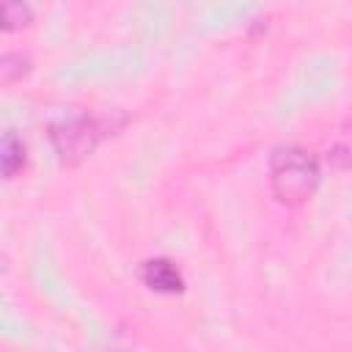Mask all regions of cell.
Here are the masks:
<instances>
[{
  "label": "cell",
  "mask_w": 352,
  "mask_h": 352,
  "mask_svg": "<svg viewBox=\"0 0 352 352\" xmlns=\"http://www.w3.org/2000/svg\"><path fill=\"white\" fill-rule=\"evenodd\" d=\"M143 280H146V286H151L157 292H179L184 286L182 272L168 258H151V261H146L143 264Z\"/></svg>",
  "instance_id": "3957f363"
},
{
  "label": "cell",
  "mask_w": 352,
  "mask_h": 352,
  "mask_svg": "<svg viewBox=\"0 0 352 352\" xmlns=\"http://www.w3.org/2000/svg\"><path fill=\"white\" fill-rule=\"evenodd\" d=\"M99 126L94 118L88 116H77V118H66L60 124H52L50 129V140L55 146V154L63 162H77L85 154L94 151V146L99 143Z\"/></svg>",
  "instance_id": "7a4b0ae2"
},
{
  "label": "cell",
  "mask_w": 352,
  "mask_h": 352,
  "mask_svg": "<svg viewBox=\"0 0 352 352\" xmlns=\"http://www.w3.org/2000/svg\"><path fill=\"white\" fill-rule=\"evenodd\" d=\"M0 162H3V176L11 179L22 165H25V146L14 132H6L3 148H0Z\"/></svg>",
  "instance_id": "277c9868"
},
{
  "label": "cell",
  "mask_w": 352,
  "mask_h": 352,
  "mask_svg": "<svg viewBox=\"0 0 352 352\" xmlns=\"http://www.w3.org/2000/svg\"><path fill=\"white\" fill-rule=\"evenodd\" d=\"M270 184L278 201L302 204L319 184V162L300 146H283L270 160Z\"/></svg>",
  "instance_id": "6da1fadb"
},
{
  "label": "cell",
  "mask_w": 352,
  "mask_h": 352,
  "mask_svg": "<svg viewBox=\"0 0 352 352\" xmlns=\"http://www.w3.org/2000/svg\"><path fill=\"white\" fill-rule=\"evenodd\" d=\"M28 14H30V11H28L25 6H6V30H11L14 25H19V22H16V16L25 22V19H28Z\"/></svg>",
  "instance_id": "5b68a950"
}]
</instances>
